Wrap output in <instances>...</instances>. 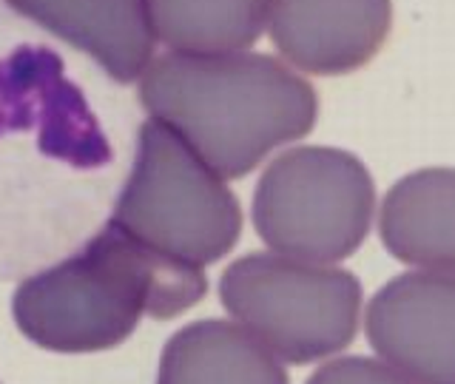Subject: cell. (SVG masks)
<instances>
[{
    "instance_id": "cell-11",
    "label": "cell",
    "mask_w": 455,
    "mask_h": 384,
    "mask_svg": "<svg viewBox=\"0 0 455 384\" xmlns=\"http://www.w3.org/2000/svg\"><path fill=\"white\" fill-rule=\"evenodd\" d=\"M156 40L182 54H234L262 37L270 0H148Z\"/></svg>"
},
{
    "instance_id": "cell-6",
    "label": "cell",
    "mask_w": 455,
    "mask_h": 384,
    "mask_svg": "<svg viewBox=\"0 0 455 384\" xmlns=\"http://www.w3.org/2000/svg\"><path fill=\"white\" fill-rule=\"evenodd\" d=\"M381 362L416 384H455V274L410 270L381 284L364 310Z\"/></svg>"
},
{
    "instance_id": "cell-10",
    "label": "cell",
    "mask_w": 455,
    "mask_h": 384,
    "mask_svg": "<svg viewBox=\"0 0 455 384\" xmlns=\"http://www.w3.org/2000/svg\"><path fill=\"white\" fill-rule=\"evenodd\" d=\"M156 384H291L282 362L245 327L203 319L165 341Z\"/></svg>"
},
{
    "instance_id": "cell-12",
    "label": "cell",
    "mask_w": 455,
    "mask_h": 384,
    "mask_svg": "<svg viewBox=\"0 0 455 384\" xmlns=\"http://www.w3.org/2000/svg\"><path fill=\"white\" fill-rule=\"evenodd\" d=\"M305 384H416L407 376L398 373L381 359H370V356H341L322 364Z\"/></svg>"
},
{
    "instance_id": "cell-1",
    "label": "cell",
    "mask_w": 455,
    "mask_h": 384,
    "mask_svg": "<svg viewBox=\"0 0 455 384\" xmlns=\"http://www.w3.org/2000/svg\"><path fill=\"white\" fill-rule=\"evenodd\" d=\"M140 103L222 180L251 174L270 151L302 140L319 117L316 89L270 54L154 57Z\"/></svg>"
},
{
    "instance_id": "cell-7",
    "label": "cell",
    "mask_w": 455,
    "mask_h": 384,
    "mask_svg": "<svg viewBox=\"0 0 455 384\" xmlns=\"http://www.w3.org/2000/svg\"><path fill=\"white\" fill-rule=\"evenodd\" d=\"M270 43L319 77L359 71L393 28V0H270Z\"/></svg>"
},
{
    "instance_id": "cell-3",
    "label": "cell",
    "mask_w": 455,
    "mask_h": 384,
    "mask_svg": "<svg viewBox=\"0 0 455 384\" xmlns=\"http://www.w3.org/2000/svg\"><path fill=\"white\" fill-rule=\"evenodd\" d=\"M108 222L168 260L205 268L234 251L242 208L188 142L168 125L146 120L137 132L132 174Z\"/></svg>"
},
{
    "instance_id": "cell-9",
    "label": "cell",
    "mask_w": 455,
    "mask_h": 384,
    "mask_svg": "<svg viewBox=\"0 0 455 384\" xmlns=\"http://www.w3.org/2000/svg\"><path fill=\"white\" fill-rule=\"evenodd\" d=\"M381 245L398 262L455 274V168H419L384 194Z\"/></svg>"
},
{
    "instance_id": "cell-8",
    "label": "cell",
    "mask_w": 455,
    "mask_h": 384,
    "mask_svg": "<svg viewBox=\"0 0 455 384\" xmlns=\"http://www.w3.org/2000/svg\"><path fill=\"white\" fill-rule=\"evenodd\" d=\"M20 18L37 23L89 54L114 83H134L154 60L148 0H6Z\"/></svg>"
},
{
    "instance_id": "cell-5",
    "label": "cell",
    "mask_w": 455,
    "mask_h": 384,
    "mask_svg": "<svg viewBox=\"0 0 455 384\" xmlns=\"http://www.w3.org/2000/svg\"><path fill=\"white\" fill-rule=\"evenodd\" d=\"M376 185L355 154L299 146L270 163L253 191V228L265 245L302 262L353 256L370 234Z\"/></svg>"
},
{
    "instance_id": "cell-2",
    "label": "cell",
    "mask_w": 455,
    "mask_h": 384,
    "mask_svg": "<svg viewBox=\"0 0 455 384\" xmlns=\"http://www.w3.org/2000/svg\"><path fill=\"white\" fill-rule=\"evenodd\" d=\"M205 291L199 265L168 260L108 222L80 253L20 282L12 313L40 348L100 353L125 341L142 316L174 319Z\"/></svg>"
},
{
    "instance_id": "cell-4",
    "label": "cell",
    "mask_w": 455,
    "mask_h": 384,
    "mask_svg": "<svg viewBox=\"0 0 455 384\" xmlns=\"http://www.w3.org/2000/svg\"><path fill=\"white\" fill-rule=\"evenodd\" d=\"M220 299L236 324L288 364L341 353L355 339L362 316L355 274L274 251L245 253L228 265Z\"/></svg>"
}]
</instances>
